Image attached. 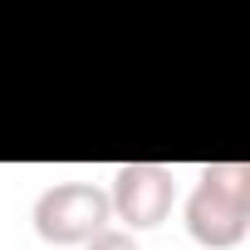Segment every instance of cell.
Instances as JSON below:
<instances>
[{
	"label": "cell",
	"instance_id": "3957f363",
	"mask_svg": "<svg viewBox=\"0 0 250 250\" xmlns=\"http://www.w3.org/2000/svg\"><path fill=\"white\" fill-rule=\"evenodd\" d=\"M108 206H113V221H123L128 230L162 226L172 216V206H177V177H172V167H162V162H123L113 172Z\"/></svg>",
	"mask_w": 250,
	"mask_h": 250
},
{
	"label": "cell",
	"instance_id": "277c9868",
	"mask_svg": "<svg viewBox=\"0 0 250 250\" xmlns=\"http://www.w3.org/2000/svg\"><path fill=\"white\" fill-rule=\"evenodd\" d=\"M83 250H138V240H133V230L108 226V230H98L93 240H83Z\"/></svg>",
	"mask_w": 250,
	"mask_h": 250
},
{
	"label": "cell",
	"instance_id": "6da1fadb",
	"mask_svg": "<svg viewBox=\"0 0 250 250\" xmlns=\"http://www.w3.org/2000/svg\"><path fill=\"white\" fill-rule=\"evenodd\" d=\"M187 235L206 250H235L250 230V167L245 162H211L201 167L187 206Z\"/></svg>",
	"mask_w": 250,
	"mask_h": 250
},
{
	"label": "cell",
	"instance_id": "7a4b0ae2",
	"mask_svg": "<svg viewBox=\"0 0 250 250\" xmlns=\"http://www.w3.org/2000/svg\"><path fill=\"white\" fill-rule=\"evenodd\" d=\"M113 226L108 191L93 182H54L35 196V235L44 245H83Z\"/></svg>",
	"mask_w": 250,
	"mask_h": 250
}]
</instances>
